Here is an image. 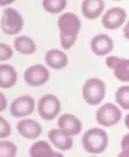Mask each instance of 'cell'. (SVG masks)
Listing matches in <instances>:
<instances>
[{
	"label": "cell",
	"mask_w": 129,
	"mask_h": 157,
	"mask_svg": "<svg viewBox=\"0 0 129 157\" xmlns=\"http://www.w3.org/2000/svg\"><path fill=\"white\" fill-rule=\"evenodd\" d=\"M17 81V72L10 65H0V87L11 88Z\"/></svg>",
	"instance_id": "cell-17"
},
{
	"label": "cell",
	"mask_w": 129,
	"mask_h": 157,
	"mask_svg": "<svg viewBox=\"0 0 129 157\" xmlns=\"http://www.w3.org/2000/svg\"><path fill=\"white\" fill-rule=\"evenodd\" d=\"M29 156L31 157H56L61 156L58 153H55L45 141H38L31 145L29 150Z\"/></svg>",
	"instance_id": "cell-18"
},
{
	"label": "cell",
	"mask_w": 129,
	"mask_h": 157,
	"mask_svg": "<svg viewBox=\"0 0 129 157\" xmlns=\"http://www.w3.org/2000/svg\"><path fill=\"white\" fill-rule=\"evenodd\" d=\"M50 141L60 151H68L72 147V137L61 129H52L48 132Z\"/></svg>",
	"instance_id": "cell-15"
},
{
	"label": "cell",
	"mask_w": 129,
	"mask_h": 157,
	"mask_svg": "<svg viewBox=\"0 0 129 157\" xmlns=\"http://www.w3.org/2000/svg\"><path fill=\"white\" fill-rule=\"evenodd\" d=\"M14 1H16V0H0V7H5V6L11 5Z\"/></svg>",
	"instance_id": "cell-28"
},
{
	"label": "cell",
	"mask_w": 129,
	"mask_h": 157,
	"mask_svg": "<svg viewBox=\"0 0 129 157\" xmlns=\"http://www.w3.org/2000/svg\"><path fill=\"white\" fill-rule=\"evenodd\" d=\"M113 1H122V0H113Z\"/></svg>",
	"instance_id": "cell-30"
},
{
	"label": "cell",
	"mask_w": 129,
	"mask_h": 157,
	"mask_svg": "<svg viewBox=\"0 0 129 157\" xmlns=\"http://www.w3.org/2000/svg\"><path fill=\"white\" fill-rule=\"evenodd\" d=\"M60 112V101L54 95H44L38 102V113L44 121H53Z\"/></svg>",
	"instance_id": "cell-6"
},
{
	"label": "cell",
	"mask_w": 129,
	"mask_h": 157,
	"mask_svg": "<svg viewBox=\"0 0 129 157\" xmlns=\"http://www.w3.org/2000/svg\"><path fill=\"white\" fill-rule=\"evenodd\" d=\"M35 99L28 95L17 97L16 99H14L13 102L11 103V107H10L11 115L16 118L30 115L35 111Z\"/></svg>",
	"instance_id": "cell-9"
},
{
	"label": "cell",
	"mask_w": 129,
	"mask_h": 157,
	"mask_svg": "<svg viewBox=\"0 0 129 157\" xmlns=\"http://www.w3.org/2000/svg\"><path fill=\"white\" fill-rule=\"evenodd\" d=\"M125 126L127 127V129H129V113L125 116Z\"/></svg>",
	"instance_id": "cell-29"
},
{
	"label": "cell",
	"mask_w": 129,
	"mask_h": 157,
	"mask_svg": "<svg viewBox=\"0 0 129 157\" xmlns=\"http://www.w3.org/2000/svg\"><path fill=\"white\" fill-rule=\"evenodd\" d=\"M14 48L22 55H31L37 50V45L33 40L27 36H20L16 38L14 41Z\"/></svg>",
	"instance_id": "cell-19"
},
{
	"label": "cell",
	"mask_w": 129,
	"mask_h": 157,
	"mask_svg": "<svg viewBox=\"0 0 129 157\" xmlns=\"http://www.w3.org/2000/svg\"><path fill=\"white\" fill-rule=\"evenodd\" d=\"M12 56H13V50L8 44L0 43V61L9 60Z\"/></svg>",
	"instance_id": "cell-24"
},
{
	"label": "cell",
	"mask_w": 129,
	"mask_h": 157,
	"mask_svg": "<svg viewBox=\"0 0 129 157\" xmlns=\"http://www.w3.org/2000/svg\"><path fill=\"white\" fill-rule=\"evenodd\" d=\"M67 3H68L67 0H42L43 9L51 14H57L63 12L66 9Z\"/></svg>",
	"instance_id": "cell-20"
},
{
	"label": "cell",
	"mask_w": 129,
	"mask_h": 157,
	"mask_svg": "<svg viewBox=\"0 0 129 157\" xmlns=\"http://www.w3.org/2000/svg\"><path fill=\"white\" fill-rule=\"evenodd\" d=\"M11 135V125L7 120L0 116V139L10 137Z\"/></svg>",
	"instance_id": "cell-23"
},
{
	"label": "cell",
	"mask_w": 129,
	"mask_h": 157,
	"mask_svg": "<svg viewBox=\"0 0 129 157\" xmlns=\"http://www.w3.org/2000/svg\"><path fill=\"white\" fill-rule=\"evenodd\" d=\"M8 105V101H7V98L5 97V95L2 93L0 92V112H2L6 110Z\"/></svg>",
	"instance_id": "cell-26"
},
{
	"label": "cell",
	"mask_w": 129,
	"mask_h": 157,
	"mask_svg": "<svg viewBox=\"0 0 129 157\" xmlns=\"http://www.w3.org/2000/svg\"><path fill=\"white\" fill-rule=\"evenodd\" d=\"M58 127L63 131L70 136H77L82 130V122L75 115L70 113H65L58 118Z\"/></svg>",
	"instance_id": "cell-12"
},
{
	"label": "cell",
	"mask_w": 129,
	"mask_h": 157,
	"mask_svg": "<svg viewBox=\"0 0 129 157\" xmlns=\"http://www.w3.org/2000/svg\"><path fill=\"white\" fill-rule=\"evenodd\" d=\"M123 36H124L125 39L129 41V21L125 24V27L123 29Z\"/></svg>",
	"instance_id": "cell-27"
},
{
	"label": "cell",
	"mask_w": 129,
	"mask_h": 157,
	"mask_svg": "<svg viewBox=\"0 0 129 157\" xmlns=\"http://www.w3.org/2000/svg\"><path fill=\"white\" fill-rule=\"evenodd\" d=\"M45 63L53 69H63L68 65V56L65 52L59 50H50L45 54Z\"/></svg>",
	"instance_id": "cell-16"
},
{
	"label": "cell",
	"mask_w": 129,
	"mask_h": 157,
	"mask_svg": "<svg viewBox=\"0 0 129 157\" xmlns=\"http://www.w3.org/2000/svg\"><path fill=\"white\" fill-rule=\"evenodd\" d=\"M82 145L89 154H101L109 145L108 133L101 128H90L82 138Z\"/></svg>",
	"instance_id": "cell-2"
},
{
	"label": "cell",
	"mask_w": 129,
	"mask_h": 157,
	"mask_svg": "<svg viewBox=\"0 0 129 157\" xmlns=\"http://www.w3.org/2000/svg\"><path fill=\"white\" fill-rule=\"evenodd\" d=\"M122 111L114 103H104L97 110L96 121L102 127H113L122 120Z\"/></svg>",
	"instance_id": "cell-5"
},
{
	"label": "cell",
	"mask_w": 129,
	"mask_h": 157,
	"mask_svg": "<svg viewBox=\"0 0 129 157\" xmlns=\"http://www.w3.org/2000/svg\"><path fill=\"white\" fill-rule=\"evenodd\" d=\"M0 26H1V30L6 35H17L24 27V18L15 9L8 8L2 13Z\"/></svg>",
	"instance_id": "cell-4"
},
{
	"label": "cell",
	"mask_w": 129,
	"mask_h": 157,
	"mask_svg": "<svg viewBox=\"0 0 129 157\" xmlns=\"http://www.w3.org/2000/svg\"><path fill=\"white\" fill-rule=\"evenodd\" d=\"M115 101L123 110L129 111V85H122L115 93Z\"/></svg>",
	"instance_id": "cell-21"
},
{
	"label": "cell",
	"mask_w": 129,
	"mask_h": 157,
	"mask_svg": "<svg viewBox=\"0 0 129 157\" xmlns=\"http://www.w3.org/2000/svg\"><path fill=\"white\" fill-rule=\"evenodd\" d=\"M105 65L113 70V74L120 82L129 83V59L117 56H109L105 59Z\"/></svg>",
	"instance_id": "cell-10"
},
{
	"label": "cell",
	"mask_w": 129,
	"mask_h": 157,
	"mask_svg": "<svg viewBox=\"0 0 129 157\" xmlns=\"http://www.w3.org/2000/svg\"><path fill=\"white\" fill-rule=\"evenodd\" d=\"M105 92H107V86L104 82L98 78H90L84 83L82 95L84 100L88 105H98L104 99Z\"/></svg>",
	"instance_id": "cell-3"
},
{
	"label": "cell",
	"mask_w": 129,
	"mask_h": 157,
	"mask_svg": "<svg viewBox=\"0 0 129 157\" xmlns=\"http://www.w3.org/2000/svg\"><path fill=\"white\" fill-rule=\"evenodd\" d=\"M57 24L59 28L61 48L63 50H69L74 45L81 30L80 18L74 13L67 12L59 16Z\"/></svg>",
	"instance_id": "cell-1"
},
{
	"label": "cell",
	"mask_w": 129,
	"mask_h": 157,
	"mask_svg": "<svg viewBox=\"0 0 129 157\" xmlns=\"http://www.w3.org/2000/svg\"><path fill=\"white\" fill-rule=\"evenodd\" d=\"M90 48L97 56H105L113 51L114 42L110 36L105 33H99L92 39Z\"/></svg>",
	"instance_id": "cell-11"
},
{
	"label": "cell",
	"mask_w": 129,
	"mask_h": 157,
	"mask_svg": "<svg viewBox=\"0 0 129 157\" xmlns=\"http://www.w3.org/2000/svg\"><path fill=\"white\" fill-rule=\"evenodd\" d=\"M17 130L20 132V135H22V137L26 138L29 140L37 139L42 132V127L38 122H36L35 120H21L17 123Z\"/></svg>",
	"instance_id": "cell-14"
},
{
	"label": "cell",
	"mask_w": 129,
	"mask_h": 157,
	"mask_svg": "<svg viewBox=\"0 0 129 157\" xmlns=\"http://www.w3.org/2000/svg\"><path fill=\"white\" fill-rule=\"evenodd\" d=\"M127 20V12L120 7H113L105 11L101 18L103 27L109 30H114L125 24Z\"/></svg>",
	"instance_id": "cell-8"
},
{
	"label": "cell",
	"mask_w": 129,
	"mask_h": 157,
	"mask_svg": "<svg viewBox=\"0 0 129 157\" xmlns=\"http://www.w3.org/2000/svg\"><path fill=\"white\" fill-rule=\"evenodd\" d=\"M120 153L118 154L120 157H129V133L123 136L120 141Z\"/></svg>",
	"instance_id": "cell-25"
},
{
	"label": "cell",
	"mask_w": 129,
	"mask_h": 157,
	"mask_svg": "<svg viewBox=\"0 0 129 157\" xmlns=\"http://www.w3.org/2000/svg\"><path fill=\"white\" fill-rule=\"evenodd\" d=\"M50 71L43 65H33L27 68L24 73V80L28 85L32 87L42 86L48 81Z\"/></svg>",
	"instance_id": "cell-7"
},
{
	"label": "cell",
	"mask_w": 129,
	"mask_h": 157,
	"mask_svg": "<svg viewBox=\"0 0 129 157\" xmlns=\"http://www.w3.org/2000/svg\"><path fill=\"white\" fill-rule=\"evenodd\" d=\"M104 10V1L103 0H83L81 5L82 15L86 20H96L101 16Z\"/></svg>",
	"instance_id": "cell-13"
},
{
	"label": "cell",
	"mask_w": 129,
	"mask_h": 157,
	"mask_svg": "<svg viewBox=\"0 0 129 157\" xmlns=\"http://www.w3.org/2000/svg\"><path fill=\"white\" fill-rule=\"evenodd\" d=\"M17 154V147L13 142L0 141V157H14Z\"/></svg>",
	"instance_id": "cell-22"
}]
</instances>
